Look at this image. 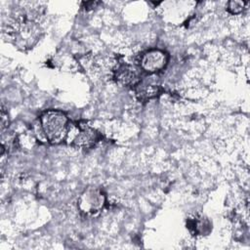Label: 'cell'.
I'll return each mask as SVG.
<instances>
[{"instance_id":"cell-1","label":"cell","mask_w":250,"mask_h":250,"mask_svg":"<svg viewBox=\"0 0 250 250\" xmlns=\"http://www.w3.org/2000/svg\"><path fill=\"white\" fill-rule=\"evenodd\" d=\"M5 32L17 46L26 49L38 41L41 31L37 21L21 14L7 23Z\"/></svg>"},{"instance_id":"cell-2","label":"cell","mask_w":250,"mask_h":250,"mask_svg":"<svg viewBox=\"0 0 250 250\" xmlns=\"http://www.w3.org/2000/svg\"><path fill=\"white\" fill-rule=\"evenodd\" d=\"M42 131L51 144H60L65 141L69 121L67 116L61 110L49 109L40 116Z\"/></svg>"},{"instance_id":"cell-3","label":"cell","mask_w":250,"mask_h":250,"mask_svg":"<svg viewBox=\"0 0 250 250\" xmlns=\"http://www.w3.org/2000/svg\"><path fill=\"white\" fill-rule=\"evenodd\" d=\"M100 140L99 132L84 121L69 123L65 141L68 145L87 149L93 147Z\"/></svg>"},{"instance_id":"cell-4","label":"cell","mask_w":250,"mask_h":250,"mask_svg":"<svg viewBox=\"0 0 250 250\" xmlns=\"http://www.w3.org/2000/svg\"><path fill=\"white\" fill-rule=\"evenodd\" d=\"M105 204V195L98 188L89 187L82 191L78 197L77 205L79 210L85 215H95L99 213Z\"/></svg>"},{"instance_id":"cell-5","label":"cell","mask_w":250,"mask_h":250,"mask_svg":"<svg viewBox=\"0 0 250 250\" xmlns=\"http://www.w3.org/2000/svg\"><path fill=\"white\" fill-rule=\"evenodd\" d=\"M168 62V55L159 49H152L145 52L140 60L141 67L148 72L154 73L163 69Z\"/></svg>"},{"instance_id":"cell-6","label":"cell","mask_w":250,"mask_h":250,"mask_svg":"<svg viewBox=\"0 0 250 250\" xmlns=\"http://www.w3.org/2000/svg\"><path fill=\"white\" fill-rule=\"evenodd\" d=\"M111 77L120 86L131 87L137 86L140 83V77L137 71L132 65L127 63L118 62L112 71Z\"/></svg>"},{"instance_id":"cell-7","label":"cell","mask_w":250,"mask_h":250,"mask_svg":"<svg viewBox=\"0 0 250 250\" xmlns=\"http://www.w3.org/2000/svg\"><path fill=\"white\" fill-rule=\"evenodd\" d=\"M187 228L193 236L207 235L211 231V223L204 216L195 214L187 220Z\"/></svg>"},{"instance_id":"cell-8","label":"cell","mask_w":250,"mask_h":250,"mask_svg":"<svg viewBox=\"0 0 250 250\" xmlns=\"http://www.w3.org/2000/svg\"><path fill=\"white\" fill-rule=\"evenodd\" d=\"M135 95L140 102H147L156 98L160 94V88L153 84H142L139 83L135 86Z\"/></svg>"},{"instance_id":"cell-9","label":"cell","mask_w":250,"mask_h":250,"mask_svg":"<svg viewBox=\"0 0 250 250\" xmlns=\"http://www.w3.org/2000/svg\"><path fill=\"white\" fill-rule=\"evenodd\" d=\"M246 5V2L244 1H229L227 4V10L232 14V15H236L239 14L243 11L244 7Z\"/></svg>"},{"instance_id":"cell-10","label":"cell","mask_w":250,"mask_h":250,"mask_svg":"<svg viewBox=\"0 0 250 250\" xmlns=\"http://www.w3.org/2000/svg\"><path fill=\"white\" fill-rule=\"evenodd\" d=\"M0 123H1V131L3 132L5 129L8 128L9 126V116L8 112L6 111V108L4 105L1 106V112H0Z\"/></svg>"},{"instance_id":"cell-11","label":"cell","mask_w":250,"mask_h":250,"mask_svg":"<svg viewBox=\"0 0 250 250\" xmlns=\"http://www.w3.org/2000/svg\"><path fill=\"white\" fill-rule=\"evenodd\" d=\"M99 4V2H94V1H90V2H83L82 5H83V8L89 10V9H92V8H95L97 5Z\"/></svg>"}]
</instances>
